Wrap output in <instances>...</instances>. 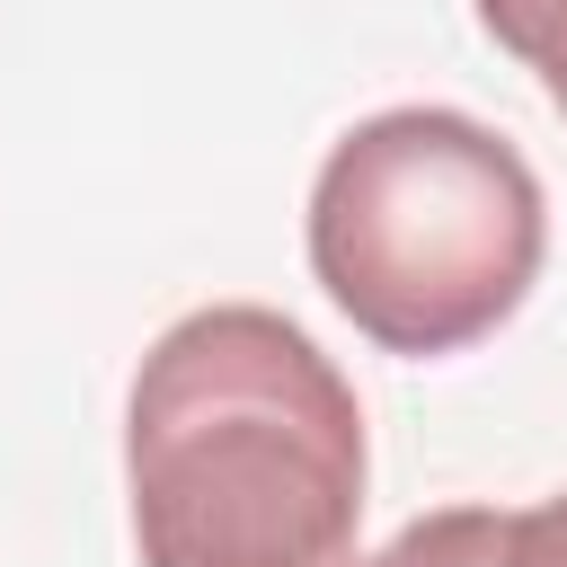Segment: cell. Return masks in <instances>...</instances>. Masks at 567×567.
I'll use <instances>...</instances> for the list:
<instances>
[{
    "mask_svg": "<svg viewBox=\"0 0 567 567\" xmlns=\"http://www.w3.org/2000/svg\"><path fill=\"white\" fill-rule=\"evenodd\" d=\"M549 514H558V532H567V496H549Z\"/></svg>",
    "mask_w": 567,
    "mask_h": 567,
    "instance_id": "5",
    "label": "cell"
},
{
    "mask_svg": "<svg viewBox=\"0 0 567 567\" xmlns=\"http://www.w3.org/2000/svg\"><path fill=\"white\" fill-rule=\"evenodd\" d=\"M354 567H567V532L549 505H434Z\"/></svg>",
    "mask_w": 567,
    "mask_h": 567,
    "instance_id": "3",
    "label": "cell"
},
{
    "mask_svg": "<svg viewBox=\"0 0 567 567\" xmlns=\"http://www.w3.org/2000/svg\"><path fill=\"white\" fill-rule=\"evenodd\" d=\"M549 257L532 159L461 106H381L310 177V275L381 354L496 337Z\"/></svg>",
    "mask_w": 567,
    "mask_h": 567,
    "instance_id": "2",
    "label": "cell"
},
{
    "mask_svg": "<svg viewBox=\"0 0 567 567\" xmlns=\"http://www.w3.org/2000/svg\"><path fill=\"white\" fill-rule=\"evenodd\" d=\"M478 27L496 35V53H514L549 106L567 115V0H478Z\"/></svg>",
    "mask_w": 567,
    "mask_h": 567,
    "instance_id": "4",
    "label": "cell"
},
{
    "mask_svg": "<svg viewBox=\"0 0 567 567\" xmlns=\"http://www.w3.org/2000/svg\"><path fill=\"white\" fill-rule=\"evenodd\" d=\"M354 381L266 301L159 328L124 399L142 567H354L363 532Z\"/></svg>",
    "mask_w": 567,
    "mask_h": 567,
    "instance_id": "1",
    "label": "cell"
}]
</instances>
